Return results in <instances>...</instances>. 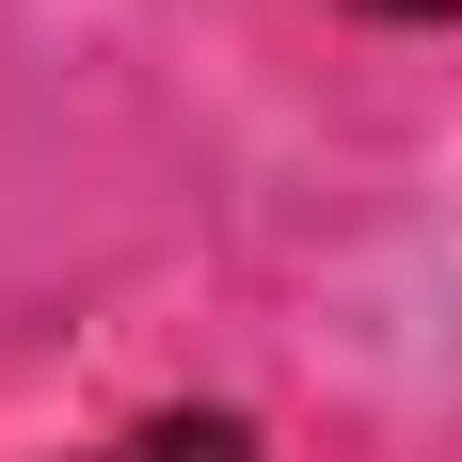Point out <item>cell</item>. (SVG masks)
<instances>
[{"label": "cell", "instance_id": "1", "mask_svg": "<svg viewBox=\"0 0 462 462\" xmlns=\"http://www.w3.org/2000/svg\"><path fill=\"white\" fill-rule=\"evenodd\" d=\"M143 462H255V430H239V415H160Z\"/></svg>", "mask_w": 462, "mask_h": 462}, {"label": "cell", "instance_id": "2", "mask_svg": "<svg viewBox=\"0 0 462 462\" xmlns=\"http://www.w3.org/2000/svg\"><path fill=\"white\" fill-rule=\"evenodd\" d=\"M351 16H399V32H447L462 0H351Z\"/></svg>", "mask_w": 462, "mask_h": 462}]
</instances>
